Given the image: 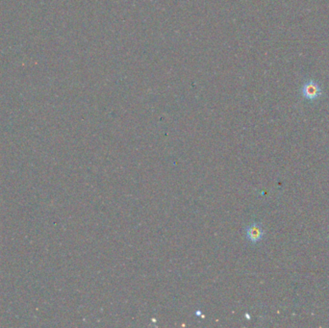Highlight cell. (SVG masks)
I'll return each mask as SVG.
<instances>
[{"label": "cell", "instance_id": "cell-1", "mask_svg": "<svg viewBox=\"0 0 329 328\" xmlns=\"http://www.w3.org/2000/svg\"><path fill=\"white\" fill-rule=\"evenodd\" d=\"M301 93L305 99L313 101L321 96L322 90H321V87L319 86L318 83H316L313 80H310L303 85Z\"/></svg>", "mask_w": 329, "mask_h": 328}, {"label": "cell", "instance_id": "cell-2", "mask_svg": "<svg viewBox=\"0 0 329 328\" xmlns=\"http://www.w3.org/2000/svg\"><path fill=\"white\" fill-rule=\"evenodd\" d=\"M246 238L251 242H258L264 237V229L258 222H254L246 228Z\"/></svg>", "mask_w": 329, "mask_h": 328}]
</instances>
